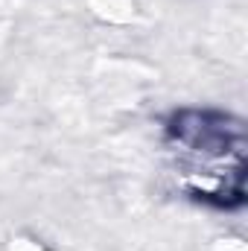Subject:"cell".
I'll list each match as a JSON object with an SVG mask.
<instances>
[{"label": "cell", "instance_id": "6da1fadb", "mask_svg": "<svg viewBox=\"0 0 248 251\" xmlns=\"http://www.w3.org/2000/svg\"><path fill=\"white\" fill-rule=\"evenodd\" d=\"M181 170L201 199L219 204L243 201V126L219 114H181L173 126Z\"/></svg>", "mask_w": 248, "mask_h": 251}]
</instances>
